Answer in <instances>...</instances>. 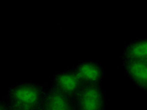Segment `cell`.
I'll return each instance as SVG.
<instances>
[{
    "label": "cell",
    "mask_w": 147,
    "mask_h": 110,
    "mask_svg": "<svg viewBox=\"0 0 147 110\" xmlns=\"http://www.w3.org/2000/svg\"><path fill=\"white\" fill-rule=\"evenodd\" d=\"M47 85L24 81L7 89L4 99L9 106L17 110H41Z\"/></svg>",
    "instance_id": "6da1fadb"
},
{
    "label": "cell",
    "mask_w": 147,
    "mask_h": 110,
    "mask_svg": "<svg viewBox=\"0 0 147 110\" xmlns=\"http://www.w3.org/2000/svg\"><path fill=\"white\" fill-rule=\"evenodd\" d=\"M76 110H107V95L102 86H84L76 96Z\"/></svg>",
    "instance_id": "7a4b0ae2"
},
{
    "label": "cell",
    "mask_w": 147,
    "mask_h": 110,
    "mask_svg": "<svg viewBox=\"0 0 147 110\" xmlns=\"http://www.w3.org/2000/svg\"><path fill=\"white\" fill-rule=\"evenodd\" d=\"M48 85L73 100L76 99L84 87L72 68L55 72Z\"/></svg>",
    "instance_id": "3957f363"
},
{
    "label": "cell",
    "mask_w": 147,
    "mask_h": 110,
    "mask_svg": "<svg viewBox=\"0 0 147 110\" xmlns=\"http://www.w3.org/2000/svg\"><path fill=\"white\" fill-rule=\"evenodd\" d=\"M84 86H102L105 71L95 60H83L71 67Z\"/></svg>",
    "instance_id": "277c9868"
},
{
    "label": "cell",
    "mask_w": 147,
    "mask_h": 110,
    "mask_svg": "<svg viewBox=\"0 0 147 110\" xmlns=\"http://www.w3.org/2000/svg\"><path fill=\"white\" fill-rule=\"evenodd\" d=\"M41 110H76L75 101L47 85Z\"/></svg>",
    "instance_id": "5b68a950"
},
{
    "label": "cell",
    "mask_w": 147,
    "mask_h": 110,
    "mask_svg": "<svg viewBox=\"0 0 147 110\" xmlns=\"http://www.w3.org/2000/svg\"><path fill=\"white\" fill-rule=\"evenodd\" d=\"M122 64L123 71L132 84L140 91L147 92V62L126 61Z\"/></svg>",
    "instance_id": "8992f818"
},
{
    "label": "cell",
    "mask_w": 147,
    "mask_h": 110,
    "mask_svg": "<svg viewBox=\"0 0 147 110\" xmlns=\"http://www.w3.org/2000/svg\"><path fill=\"white\" fill-rule=\"evenodd\" d=\"M121 61L147 62V37L138 38L127 43L122 52Z\"/></svg>",
    "instance_id": "52a82bcc"
},
{
    "label": "cell",
    "mask_w": 147,
    "mask_h": 110,
    "mask_svg": "<svg viewBox=\"0 0 147 110\" xmlns=\"http://www.w3.org/2000/svg\"><path fill=\"white\" fill-rule=\"evenodd\" d=\"M9 105L6 102V100L4 98L0 99V110H8L9 109Z\"/></svg>",
    "instance_id": "ba28073f"
},
{
    "label": "cell",
    "mask_w": 147,
    "mask_h": 110,
    "mask_svg": "<svg viewBox=\"0 0 147 110\" xmlns=\"http://www.w3.org/2000/svg\"><path fill=\"white\" fill-rule=\"evenodd\" d=\"M8 110H17V109H15V108H12V107H11V106H9V109Z\"/></svg>",
    "instance_id": "9c48e42d"
}]
</instances>
